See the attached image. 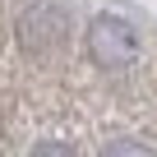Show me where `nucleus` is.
<instances>
[{
	"label": "nucleus",
	"instance_id": "nucleus-3",
	"mask_svg": "<svg viewBox=\"0 0 157 157\" xmlns=\"http://www.w3.org/2000/svg\"><path fill=\"white\" fill-rule=\"evenodd\" d=\"M97 157H157L148 143H134V139H116V143H106Z\"/></svg>",
	"mask_w": 157,
	"mask_h": 157
},
{
	"label": "nucleus",
	"instance_id": "nucleus-4",
	"mask_svg": "<svg viewBox=\"0 0 157 157\" xmlns=\"http://www.w3.org/2000/svg\"><path fill=\"white\" fill-rule=\"evenodd\" d=\"M28 157H74V148H69V143H56V139H46V143H37Z\"/></svg>",
	"mask_w": 157,
	"mask_h": 157
},
{
	"label": "nucleus",
	"instance_id": "nucleus-2",
	"mask_svg": "<svg viewBox=\"0 0 157 157\" xmlns=\"http://www.w3.org/2000/svg\"><path fill=\"white\" fill-rule=\"evenodd\" d=\"M65 33H69V19L51 0H37V5H28L19 14V46L28 56H37V60H51L65 46Z\"/></svg>",
	"mask_w": 157,
	"mask_h": 157
},
{
	"label": "nucleus",
	"instance_id": "nucleus-1",
	"mask_svg": "<svg viewBox=\"0 0 157 157\" xmlns=\"http://www.w3.org/2000/svg\"><path fill=\"white\" fill-rule=\"evenodd\" d=\"M139 51H143V37L125 14H97L88 23V56L102 69H129Z\"/></svg>",
	"mask_w": 157,
	"mask_h": 157
}]
</instances>
